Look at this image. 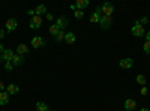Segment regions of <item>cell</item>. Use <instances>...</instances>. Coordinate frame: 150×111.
Segmentation results:
<instances>
[{
	"label": "cell",
	"mask_w": 150,
	"mask_h": 111,
	"mask_svg": "<svg viewBox=\"0 0 150 111\" xmlns=\"http://www.w3.org/2000/svg\"><path fill=\"white\" fill-rule=\"evenodd\" d=\"M131 33L135 36V38H141V36L146 35V30H144L143 24H141L140 21H135V24H134L132 29H131Z\"/></svg>",
	"instance_id": "1"
},
{
	"label": "cell",
	"mask_w": 150,
	"mask_h": 111,
	"mask_svg": "<svg viewBox=\"0 0 150 111\" xmlns=\"http://www.w3.org/2000/svg\"><path fill=\"white\" fill-rule=\"evenodd\" d=\"M112 24V15L108 17V15H101V20H99V26L101 29H110Z\"/></svg>",
	"instance_id": "2"
},
{
	"label": "cell",
	"mask_w": 150,
	"mask_h": 111,
	"mask_svg": "<svg viewBox=\"0 0 150 111\" xmlns=\"http://www.w3.org/2000/svg\"><path fill=\"white\" fill-rule=\"evenodd\" d=\"M56 26H57L60 30H65V29L69 26V20H68L65 15H60V17H57V20H56Z\"/></svg>",
	"instance_id": "3"
},
{
	"label": "cell",
	"mask_w": 150,
	"mask_h": 111,
	"mask_svg": "<svg viewBox=\"0 0 150 111\" xmlns=\"http://www.w3.org/2000/svg\"><path fill=\"white\" fill-rule=\"evenodd\" d=\"M101 12H102V15L111 17L112 12H114V6H112L110 2H105V3H102V6H101Z\"/></svg>",
	"instance_id": "4"
},
{
	"label": "cell",
	"mask_w": 150,
	"mask_h": 111,
	"mask_svg": "<svg viewBox=\"0 0 150 111\" xmlns=\"http://www.w3.org/2000/svg\"><path fill=\"white\" fill-rule=\"evenodd\" d=\"M14 51H12V50H9V48H6V50L3 51V54L2 56H0V63H3V62H5V63H6V62H11L12 60V57H14Z\"/></svg>",
	"instance_id": "5"
},
{
	"label": "cell",
	"mask_w": 150,
	"mask_h": 111,
	"mask_svg": "<svg viewBox=\"0 0 150 111\" xmlns=\"http://www.w3.org/2000/svg\"><path fill=\"white\" fill-rule=\"evenodd\" d=\"M29 24H30V29H39L42 26V18L39 15H35V17L30 18V23Z\"/></svg>",
	"instance_id": "6"
},
{
	"label": "cell",
	"mask_w": 150,
	"mask_h": 111,
	"mask_svg": "<svg viewBox=\"0 0 150 111\" xmlns=\"http://www.w3.org/2000/svg\"><path fill=\"white\" fill-rule=\"evenodd\" d=\"M119 66H120L122 69H131V68L134 66V59H131V57L122 59V60L119 62Z\"/></svg>",
	"instance_id": "7"
},
{
	"label": "cell",
	"mask_w": 150,
	"mask_h": 111,
	"mask_svg": "<svg viewBox=\"0 0 150 111\" xmlns=\"http://www.w3.org/2000/svg\"><path fill=\"white\" fill-rule=\"evenodd\" d=\"M45 44H47L45 39L41 38V36H33V38H32V47H33V48H41V47H44Z\"/></svg>",
	"instance_id": "8"
},
{
	"label": "cell",
	"mask_w": 150,
	"mask_h": 111,
	"mask_svg": "<svg viewBox=\"0 0 150 111\" xmlns=\"http://www.w3.org/2000/svg\"><path fill=\"white\" fill-rule=\"evenodd\" d=\"M17 27H18V23H17L15 18H9V20L6 21V32H8V33H12Z\"/></svg>",
	"instance_id": "9"
},
{
	"label": "cell",
	"mask_w": 150,
	"mask_h": 111,
	"mask_svg": "<svg viewBox=\"0 0 150 111\" xmlns=\"http://www.w3.org/2000/svg\"><path fill=\"white\" fill-rule=\"evenodd\" d=\"M12 65L14 66H21L24 63V56H20V54H14V57H12Z\"/></svg>",
	"instance_id": "10"
},
{
	"label": "cell",
	"mask_w": 150,
	"mask_h": 111,
	"mask_svg": "<svg viewBox=\"0 0 150 111\" xmlns=\"http://www.w3.org/2000/svg\"><path fill=\"white\" fill-rule=\"evenodd\" d=\"M137 108V102H135V99H126L125 101V110L126 111H132V110H135Z\"/></svg>",
	"instance_id": "11"
},
{
	"label": "cell",
	"mask_w": 150,
	"mask_h": 111,
	"mask_svg": "<svg viewBox=\"0 0 150 111\" xmlns=\"http://www.w3.org/2000/svg\"><path fill=\"white\" fill-rule=\"evenodd\" d=\"M15 54H20V56H24V54H29V48L26 44H20L15 50Z\"/></svg>",
	"instance_id": "12"
},
{
	"label": "cell",
	"mask_w": 150,
	"mask_h": 111,
	"mask_svg": "<svg viewBox=\"0 0 150 111\" xmlns=\"http://www.w3.org/2000/svg\"><path fill=\"white\" fill-rule=\"evenodd\" d=\"M89 0H77L75 2V8L77 9H80V11H84L86 8H89Z\"/></svg>",
	"instance_id": "13"
},
{
	"label": "cell",
	"mask_w": 150,
	"mask_h": 111,
	"mask_svg": "<svg viewBox=\"0 0 150 111\" xmlns=\"http://www.w3.org/2000/svg\"><path fill=\"white\" fill-rule=\"evenodd\" d=\"M6 92L9 93V95H17L18 92H20V87L17 84H8L6 86Z\"/></svg>",
	"instance_id": "14"
},
{
	"label": "cell",
	"mask_w": 150,
	"mask_h": 111,
	"mask_svg": "<svg viewBox=\"0 0 150 111\" xmlns=\"http://www.w3.org/2000/svg\"><path fill=\"white\" fill-rule=\"evenodd\" d=\"M9 93L8 92H0V105H8L9 104Z\"/></svg>",
	"instance_id": "15"
},
{
	"label": "cell",
	"mask_w": 150,
	"mask_h": 111,
	"mask_svg": "<svg viewBox=\"0 0 150 111\" xmlns=\"http://www.w3.org/2000/svg\"><path fill=\"white\" fill-rule=\"evenodd\" d=\"M44 14H47V6L45 5H38L36 6V9H35V15H44Z\"/></svg>",
	"instance_id": "16"
},
{
	"label": "cell",
	"mask_w": 150,
	"mask_h": 111,
	"mask_svg": "<svg viewBox=\"0 0 150 111\" xmlns=\"http://www.w3.org/2000/svg\"><path fill=\"white\" fill-rule=\"evenodd\" d=\"M36 110L38 111H48L50 108H48V105L45 102H36Z\"/></svg>",
	"instance_id": "17"
},
{
	"label": "cell",
	"mask_w": 150,
	"mask_h": 111,
	"mask_svg": "<svg viewBox=\"0 0 150 111\" xmlns=\"http://www.w3.org/2000/svg\"><path fill=\"white\" fill-rule=\"evenodd\" d=\"M65 36H66V32H65V30H60V32L57 33V36H54V39H56L57 42H62V41H65Z\"/></svg>",
	"instance_id": "18"
},
{
	"label": "cell",
	"mask_w": 150,
	"mask_h": 111,
	"mask_svg": "<svg viewBox=\"0 0 150 111\" xmlns=\"http://www.w3.org/2000/svg\"><path fill=\"white\" fill-rule=\"evenodd\" d=\"M65 41H66L68 44H74V42H75V35H74L72 32L66 33V36H65Z\"/></svg>",
	"instance_id": "19"
},
{
	"label": "cell",
	"mask_w": 150,
	"mask_h": 111,
	"mask_svg": "<svg viewBox=\"0 0 150 111\" xmlns=\"http://www.w3.org/2000/svg\"><path fill=\"white\" fill-rule=\"evenodd\" d=\"M48 30H50V33H51V36H57V33L60 32V29H59V27L56 26V24H51V26H50V29H48Z\"/></svg>",
	"instance_id": "20"
},
{
	"label": "cell",
	"mask_w": 150,
	"mask_h": 111,
	"mask_svg": "<svg viewBox=\"0 0 150 111\" xmlns=\"http://www.w3.org/2000/svg\"><path fill=\"white\" fill-rule=\"evenodd\" d=\"M137 83L141 84V86H146L147 84V78L143 75V74H140V75H137Z\"/></svg>",
	"instance_id": "21"
},
{
	"label": "cell",
	"mask_w": 150,
	"mask_h": 111,
	"mask_svg": "<svg viewBox=\"0 0 150 111\" xmlns=\"http://www.w3.org/2000/svg\"><path fill=\"white\" fill-rule=\"evenodd\" d=\"M74 15H75V18H77V20H81V18L84 17V11H80V9H77V11L74 12Z\"/></svg>",
	"instance_id": "22"
},
{
	"label": "cell",
	"mask_w": 150,
	"mask_h": 111,
	"mask_svg": "<svg viewBox=\"0 0 150 111\" xmlns=\"http://www.w3.org/2000/svg\"><path fill=\"white\" fill-rule=\"evenodd\" d=\"M143 50L146 54H150V41H146L144 45H143Z\"/></svg>",
	"instance_id": "23"
},
{
	"label": "cell",
	"mask_w": 150,
	"mask_h": 111,
	"mask_svg": "<svg viewBox=\"0 0 150 111\" xmlns=\"http://www.w3.org/2000/svg\"><path fill=\"white\" fill-rule=\"evenodd\" d=\"M14 68H15V66L12 65V62H6V63H5V69H6V71H12Z\"/></svg>",
	"instance_id": "24"
},
{
	"label": "cell",
	"mask_w": 150,
	"mask_h": 111,
	"mask_svg": "<svg viewBox=\"0 0 150 111\" xmlns=\"http://www.w3.org/2000/svg\"><path fill=\"white\" fill-rule=\"evenodd\" d=\"M149 93V89L146 87V86H143V87H141V95H147Z\"/></svg>",
	"instance_id": "25"
},
{
	"label": "cell",
	"mask_w": 150,
	"mask_h": 111,
	"mask_svg": "<svg viewBox=\"0 0 150 111\" xmlns=\"http://www.w3.org/2000/svg\"><path fill=\"white\" fill-rule=\"evenodd\" d=\"M6 89V84H3V81H0V92H5Z\"/></svg>",
	"instance_id": "26"
},
{
	"label": "cell",
	"mask_w": 150,
	"mask_h": 111,
	"mask_svg": "<svg viewBox=\"0 0 150 111\" xmlns=\"http://www.w3.org/2000/svg\"><path fill=\"white\" fill-rule=\"evenodd\" d=\"M141 23H143V24H149V23H150V20H149L147 17H143V18H141Z\"/></svg>",
	"instance_id": "27"
},
{
	"label": "cell",
	"mask_w": 150,
	"mask_h": 111,
	"mask_svg": "<svg viewBox=\"0 0 150 111\" xmlns=\"http://www.w3.org/2000/svg\"><path fill=\"white\" fill-rule=\"evenodd\" d=\"M47 20H48V21H53V20H54V15H53V14H47Z\"/></svg>",
	"instance_id": "28"
},
{
	"label": "cell",
	"mask_w": 150,
	"mask_h": 111,
	"mask_svg": "<svg viewBox=\"0 0 150 111\" xmlns=\"http://www.w3.org/2000/svg\"><path fill=\"white\" fill-rule=\"evenodd\" d=\"M5 35H6V33H5V32H3L2 29H0V41H2V39L5 38Z\"/></svg>",
	"instance_id": "29"
},
{
	"label": "cell",
	"mask_w": 150,
	"mask_h": 111,
	"mask_svg": "<svg viewBox=\"0 0 150 111\" xmlns=\"http://www.w3.org/2000/svg\"><path fill=\"white\" fill-rule=\"evenodd\" d=\"M3 51H5V47L2 45V42H0V56H2V54H3Z\"/></svg>",
	"instance_id": "30"
},
{
	"label": "cell",
	"mask_w": 150,
	"mask_h": 111,
	"mask_svg": "<svg viewBox=\"0 0 150 111\" xmlns=\"http://www.w3.org/2000/svg\"><path fill=\"white\" fill-rule=\"evenodd\" d=\"M27 14H29L30 17H35V9H30V11L27 12Z\"/></svg>",
	"instance_id": "31"
},
{
	"label": "cell",
	"mask_w": 150,
	"mask_h": 111,
	"mask_svg": "<svg viewBox=\"0 0 150 111\" xmlns=\"http://www.w3.org/2000/svg\"><path fill=\"white\" fill-rule=\"evenodd\" d=\"M144 36H146V41H150V30H149V32H147Z\"/></svg>",
	"instance_id": "32"
},
{
	"label": "cell",
	"mask_w": 150,
	"mask_h": 111,
	"mask_svg": "<svg viewBox=\"0 0 150 111\" xmlns=\"http://www.w3.org/2000/svg\"><path fill=\"white\" fill-rule=\"evenodd\" d=\"M140 111H150V110H149V108H141Z\"/></svg>",
	"instance_id": "33"
},
{
	"label": "cell",
	"mask_w": 150,
	"mask_h": 111,
	"mask_svg": "<svg viewBox=\"0 0 150 111\" xmlns=\"http://www.w3.org/2000/svg\"><path fill=\"white\" fill-rule=\"evenodd\" d=\"M48 111H53V110H48Z\"/></svg>",
	"instance_id": "34"
},
{
	"label": "cell",
	"mask_w": 150,
	"mask_h": 111,
	"mask_svg": "<svg viewBox=\"0 0 150 111\" xmlns=\"http://www.w3.org/2000/svg\"><path fill=\"white\" fill-rule=\"evenodd\" d=\"M149 24H150V23H149Z\"/></svg>",
	"instance_id": "35"
}]
</instances>
